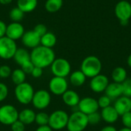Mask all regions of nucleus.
<instances>
[{"label": "nucleus", "mask_w": 131, "mask_h": 131, "mask_svg": "<svg viewBox=\"0 0 131 131\" xmlns=\"http://www.w3.org/2000/svg\"><path fill=\"white\" fill-rule=\"evenodd\" d=\"M13 58H14L15 61L20 66L21 64H23L24 63L31 60L30 53L26 49H25L23 48H17Z\"/></svg>", "instance_id": "obj_23"}, {"label": "nucleus", "mask_w": 131, "mask_h": 131, "mask_svg": "<svg viewBox=\"0 0 131 131\" xmlns=\"http://www.w3.org/2000/svg\"><path fill=\"white\" fill-rule=\"evenodd\" d=\"M69 115L62 110H58L49 115L48 126L55 130H60L67 127Z\"/></svg>", "instance_id": "obj_5"}, {"label": "nucleus", "mask_w": 131, "mask_h": 131, "mask_svg": "<svg viewBox=\"0 0 131 131\" xmlns=\"http://www.w3.org/2000/svg\"><path fill=\"white\" fill-rule=\"evenodd\" d=\"M105 95L109 97L111 100H116L118 97L123 96V88L122 84L112 82L109 83L105 91Z\"/></svg>", "instance_id": "obj_18"}, {"label": "nucleus", "mask_w": 131, "mask_h": 131, "mask_svg": "<svg viewBox=\"0 0 131 131\" xmlns=\"http://www.w3.org/2000/svg\"><path fill=\"white\" fill-rule=\"evenodd\" d=\"M88 116L79 111H74L68 118V131H84L88 126Z\"/></svg>", "instance_id": "obj_3"}, {"label": "nucleus", "mask_w": 131, "mask_h": 131, "mask_svg": "<svg viewBox=\"0 0 131 131\" xmlns=\"http://www.w3.org/2000/svg\"><path fill=\"white\" fill-rule=\"evenodd\" d=\"M12 2V0H0V4L5 5L10 4Z\"/></svg>", "instance_id": "obj_43"}, {"label": "nucleus", "mask_w": 131, "mask_h": 131, "mask_svg": "<svg viewBox=\"0 0 131 131\" xmlns=\"http://www.w3.org/2000/svg\"><path fill=\"white\" fill-rule=\"evenodd\" d=\"M100 131H117V130L116 127H114V126L107 125V126L104 127Z\"/></svg>", "instance_id": "obj_42"}, {"label": "nucleus", "mask_w": 131, "mask_h": 131, "mask_svg": "<svg viewBox=\"0 0 131 131\" xmlns=\"http://www.w3.org/2000/svg\"><path fill=\"white\" fill-rule=\"evenodd\" d=\"M127 65L129 66V68H131V54L128 56V58H127Z\"/></svg>", "instance_id": "obj_45"}, {"label": "nucleus", "mask_w": 131, "mask_h": 131, "mask_svg": "<svg viewBox=\"0 0 131 131\" xmlns=\"http://www.w3.org/2000/svg\"><path fill=\"white\" fill-rule=\"evenodd\" d=\"M51 70L54 76L66 78L71 74V66L70 62L63 58H55L51 64Z\"/></svg>", "instance_id": "obj_6"}, {"label": "nucleus", "mask_w": 131, "mask_h": 131, "mask_svg": "<svg viewBox=\"0 0 131 131\" xmlns=\"http://www.w3.org/2000/svg\"><path fill=\"white\" fill-rule=\"evenodd\" d=\"M101 119L104 122L109 124H114L118 121L120 117V115L118 114V113L112 105L101 109Z\"/></svg>", "instance_id": "obj_17"}, {"label": "nucleus", "mask_w": 131, "mask_h": 131, "mask_svg": "<svg viewBox=\"0 0 131 131\" xmlns=\"http://www.w3.org/2000/svg\"><path fill=\"white\" fill-rule=\"evenodd\" d=\"M123 96L131 97V78H127L125 81L122 83Z\"/></svg>", "instance_id": "obj_32"}, {"label": "nucleus", "mask_w": 131, "mask_h": 131, "mask_svg": "<svg viewBox=\"0 0 131 131\" xmlns=\"http://www.w3.org/2000/svg\"><path fill=\"white\" fill-rule=\"evenodd\" d=\"M49 121V115L45 112H39L36 114L35 122L38 126H45L48 125Z\"/></svg>", "instance_id": "obj_29"}, {"label": "nucleus", "mask_w": 131, "mask_h": 131, "mask_svg": "<svg viewBox=\"0 0 131 131\" xmlns=\"http://www.w3.org/2000/svg\"><path fill=\"white\" fill-rule=\"evenodd\" d=\"M24 33H25V28L23 25L19 22L12 21V23L7 25L5 36L15 41L19 38H21Z\"/></svg>", "instance_id": "obj_15"}, {"label": "nucleus", "mask_w": 131, "mask_h": 131, "mask_svg": "<svg viewBox=\"0 0 131 131\" xmlns=\"http://www.w3.org/2000/svg\"><path fill=\"white\" fill-rule=\"evenodd\" d=\"M51 97L50 93L46 90H38L35 92L31 103L35 108L38 110H44L51 104Z\"/></svg>", "instance_id": "obj_9"}, {"label": "nucleus", "mask_w": 131, "mask_h": 131, "mask_svg": "<svg viewBox=\"0 0 131 131\" xmlns=\"http://www.w3.org/2000/svg\"><path fill=\"white\" fill-rule=\"evenodd\" d=\"M121 117V122L124 125V127L131 129V111L123 114Z\"/></svg>", "instance_id": "obj_34"}, {"label": "nucleus", "mask_w": 131, "mask_h": 131, "mask_svg": "<svg viewBox=\"0 0 131 131\" xmlns=\"http://www.w3.org/2000/svg\"><path fill=\"white\" fill-rule=\"evenodd\" d=\"M35 91L33 87L28 82L16 85L15 88V96L16 100L24 105L31 103Z\"/></svg>", "instance_id": "obj_4"}, {"label": "nucleus", "mask_w": 131, "mask_h": 131, "mask_svg": "<svg viewBox=\"0 0 131 131\" xmlns=\"http://www.w3.org/2000/svg\"><path fill=\"white\" fill-rule=\"evenodd\" d=\"M19 112L12 104H5L0 107V123L4 125L11 126L18 120Z\"/></svg>", "instance_id": "obj_7"}, {"label": "nucleus", "mask_w": 131, "mask_h": 131, "mask_svg": "<svg viewBox=\"0 0 131 131\" xmlns=\"http://www.w3.org/2000/svg\"><path fill=\"white\" fill-rule=\"evenodd\" d=\"M24 12L18 7L13 8L9 12V18L13 22H19L24 17Z\"/></svg>", "instance_id": "obj_28"}, {"label": "nucleus", "mask_w": 131, "mask_h": 131, "mask_svg": "<svg viewBox=\"0 0 131 131\" xmlns=\"http://www.w3.org/2000/svg\"><path fill=\"white\" fill-rule=\"evenodd\" d=\"M12 69L8 65L4 64L0 66V78H8L11 77Z\"/></svg>", "instance_id": "obj_33"}, {"label": "nucleus", "mask_w": 131, "mask_h": 131, "mask_svg": "<svg viewBox=\"0 0 131 131\" xmlns=\"http://www.w3.org/2000/svg\"><path fill=\"white\" fill-rule=\"evenodd\" d=\"M35 68V65L33 64V63L30 61L24 63L23 64L21 65V69L27 74H31L33 69Z\"/></svg>", "instance_id": "obj_36"}, {"label": "nucleus", "mask_w": 131, "mask_h": 131, "mask_svg": "<svg viewBox=\"0 0 131 131\" xmlns=\"http://www.w3.org/2000/svg\"><path fill=\"white\" fill-rule=\"evenodd\" d=\"M21 39L22 44L25 47L33 49L38 47V45H40L41 37L33 30L25 31Z\"/></svg>", "instance_id": "obj_14"}, {"label": "nucleus", "mask_w": 131, "mask_h": 131, "mask_svg": "<svg viewBox=\"0 0 131 131\" xmlns=\"http://www.w3.org/2000/svg\"><path fill=\"white\" fill-rule=\"evenodd\" d=\"M30 57L31 61L35 67L44 69L51 66L55 59V54L52 48L40 45L32 49L30 53Z\"/></svg>", "instance_id": "obj_1"}, {"label": "nucleus", "mask_w": 131, "mask_h": 131, "mask_svg": "<svg viewBox=\"0 0 131 131\" xmlns=\"http://www.w3.org/2000/svg\"><path fill=\"white\" fill-rule=\"evenodd\" d=\"M102 70V63L101 60L94 56L90 55L86 57L81 62V71L87 78H92L101 74Z\"/></svg>", "instance_id": "obj_2"}, {"label": "nucleus", "mask_w": 131, "mask_h": 131, "mask_svg": "<svg viewBox=\"0 0 131 131\" xmlns=\"http://www.w3.org/2000/svg\"><path fill=\"white\" fill-rule=\"evenodd\" d=\"M114 107L120 116L131 111L130 98L126 96H121L115 100Z\"/></svg>", "instance_id": "obj_16"}, {"label": "nucleus", "mask_w": 131, "mask_h": 131, "mask_svg": "<svg viewBox=\"0 0 131 131\" xmlns=\"http://www.w3.org/2000/svg\"><path fill=\"white\" fill-rule=\"evenodd\" d=\"M111 78L114 82L122 84L127 78V72L124 68L117 67L112 71Z\"/></svg>", "instance_id": "obj_24"}, {"label": "nucleus", "mask_w": 131, "mask_h": 131, "mask_svg": "<svg viewBox=\"0 0 131 131\" xmlns=\"http://www.w3.org/2000/svg\"><path fill=\"white\" fill-rule=\"evenodd\" d=\"M117 131H131V129L127 128V127H123V128H121V130H119Z\"/></svg>", "instance_id": "obj_46"}, {"label": "nucleus", "mask_w": 131, "mask_h": 131, "mask_svg": "<svg viewBox=\"0 0 131 131\" xmlns=\"http://www.w3.org/2000/svg\"><path fill=\"white\" fill-rule=\"evenodd\" d=\"M48 87L51 93L56 96H62V94L68 90V83L66 78L54 76L49 81Z\"/></svg>", "instance_id": "obj_10"}, {"label": "nucleus", "mask_w": 131, "mask_h": 131, "mask_svg": "<svg viewBox=\"0 0 131 131\" xmlns=\"http://www.w3.org/2000/svg\"><path fill=\"white\" fill-rule=\"evenodd\" d=\"M98 109L97 100L91 97H86L81 99L78 105V110L86 115L98 111Z\"/></svg>", "instance_id": "obj_11"}, {"label": "nucleus", "mask_w": 131, "mask_h": 131, "mask_svg": "<svg viewBox=\"0 0 131 131\" xmlns=\"http://www.w3.org/2000/svg\"><path fill=\"white\" fill-rule=\"evenodd\" d=\"M33 31L35 32H36L40 37H41L42 35H44L45 33L48 32L47 31V27L43 24H38V25H35Z\"/></svg>", "instance_id": "obj_38"}, {"label": "nucleus", "mask_w": 131, "mask_h": 131, "mask_svg": "<svg viewBox=\"0 0 131 131\" xmlns=\"http://www.w3.org/2000/svg\"><path fill=\"white\" fill-rule=\"evenodd\" d=\"M88 116V124L94 126V125H97L101 121V113H99L98 111H96L94 113L90 114Z\"/></svg>", "instance_id": "obj_30"}, {"label": "nucleus", "mask_w": 131, "mask_h": 131, "mask_svg": "<svg viewBox=\"0 0 131 131\" xmlns=\"http://www.w3.org/2000/svg\"><path fill=\"white\" fill-rule=\"evenodd\" d=\"M17 45L15 41L4 36L0 38V58L5 60L13 58L14 54L17 50Z\"/></svg>", "instance_id": "obj_8"}, {"label": "nucleus", "mask_w": 131, "mask_h": 131, "mask_svg": "<svg viewBox=\"0 0 131 131\" xmlns=\"http://www.w3.org/2000/svg\"><path fill=\"white\" fill-rule=\"evenodd\" d=\"M115 15L120 21L130 20L131 18V4L125 0L120 1L114 8Z\"/></svg>", "instance_id": "obj_13"}, {"label": "nucleus", "mask_w": 131, "mask_h": 131, "mask_svg": "<svg viewBox=\"0 0 131 131\" xmlns=\"http://www.w3.org/2000/svg\"><path fill=\"white\" fill-rule=\"evenodd\" d=\"M57 42V38L52 32H47L41 37L40 45L47 48H52Z\"/></svg>", "instance_id": "obj_25"}, {"label": "nucleus", "mask_w": 131, "mask_h": 131, "mask_svg": "<svg viewBox=\"0 0 131 131\" xmlns=\"http://www.w3.org/2000/svg\"><path fill=\"white\" fill-rule=\"evenodd\" d=\"M8 94V88L6 84L0 82V102L6 99Z\"/></svg>", "instance_id": "obj_35"}, {"label": "nucleus", "mask_w": 131, "mask_h": 131, "mask_svg": "<svg viewBox=\"0 0 131 131\" xmlns=\"http://www.w3.org/2000/svg\"><path fill=\"white\" fill-rule=\"evenodd\" d=\"M62 100L63 102L71 107H76L78 105V103L81 100L79 94L73 91V90H67L62 94Z\"/></svg>", "instance_id": "obj_19"}, {"label": "nucleus", "mask_w": 131, "mask_h": 131, "mask_svg": "<svg viewBox=\"0 0 131 131\" xmlns=\"http://www.w3.org/2000/svg\"><path fill=\"white\" fill-rule=\"evenodd\" d=\"M36 114L30 108H25L21 111L18 114V120L25 125H28L35 122Z\"/></svg>", "instance_id": "obj_20"}, {"label": "nucleus", "mask_w": 131, "mask_h": 131, "mask_svg": "<svg viewBox=\"0 0 131 131\" xmlns=\"http://www.w3.org/2000/svg\"><path fill=\"white\" fill-rule=\"evenodd\" d=\"M11 129L12 131H25V125L19 120H17L11 125Z\"/></svg>", "instance_id": "obj_37"}, {"label": "nucleus", "mask_w": 131, "mask_h": 131, "mask_svg": "<svg viewBox=\"0 0 131 131\" xmlns=\"http://www.w3.org/2000/svg\"><path fill=\"white\" fill-rule=\"evenodd\" d=\"M86 79H87V77L81 70L74 71L70 74V77H69V81L71 84L74 87L82 86L85 83Z\"/></svg>", "instance_id": "obj_21"}, {"label": "nucleus", "mask_w": 131, "mask_h": 131, "mask_svg": "<svg viewBox=\"0 0 131 131\" xmlns=\"http://www.w3.org/2000/svg\"><path fill=\"white\" fill-rule=\"evenodd\" d=\"M110 81L108 78L102 74H100L92 78L90 81V88L94 93H102L104 92L107 87L108 86Z\"/></svg>", "instance_id": "obj_12"}, {"label": "nucleus", "mask_w": 131, "mask_h": 131, "mask_svg": "<svg viewBox=\"0 0 131 131\" xmlns=\"http://www.w3.org/2000/svg\"><path fill=\"white\" fill-rule=\"evenodd\" d=\"M38 5V0H17V7L24 13L33 12Z\"/></svg>", "instance_id": "obj_22"}, {"label": "nucleus", "mask_w": 131, "mask_h": 131, "mask_svg": "<svg viewBox=\"0 0 131 131\" xmlns=\"http://www.w3.org/2000/svg\"><path fill=\"white\" fill-rule=\"evenodd\" d=\"M63 5V0H47L45 4L46 11L49 13L58 12Z\"/></svg>", "instance_id": "obj_26"}, {"label": "nucleus", "mask_w": 131, "mask_h": 131, "mask_svg": "<svg viewBox=\"0 0 131 131\" xmlns=\"http://www.w3.org/2000/svg\"><path fill=\"white\" fill-rule=\"evenodd\" d=\"M111 102H112V100L109 97L105 95V94L103 95V96H101L98 98V100H97L99 108H101V109L111 106Z\"/></svg>", "instance_id": "obj_31"}, {"label": "nucleus", "mask_w": 131, "mask_h": 131, "mask_svg": "<svg viewBox=\"0 0 131 131\" xmlns=\"http://www.w3.org/2000/svg\"><path fill=\"white\" fill-rule=\"evenodd\" d=\"M31 74L35 78H39L43 74V68H41L35 66V68H34V69H33V71H32Z\"/></svg>", "instance_id": "obj_39"}, {"label": "nucleus", "mask_w": 131, "mask_h": 131, "mask_svg": "<svg viewBox=\"0 0 131 131\" xmlns=\"http://www.w3.org/2000/svg\"><path fill=\"white\" fill-rule=\"evenodd\" d=\"M6 28H7V25L6 24L0 20V38H2L4 36H5L6 35Z\"/></svg>", "instance_id": "obj_40"}, {"label": "nucleus", "mask_w": 131, "mask_h": 131, "mask_svg": "<svg viewBox=\"0 0 131 131\" xmlns=\"http://www.w3.org/2000/svg\"><path fill=\"white\" fill-rule=\"evenodd\" d=\"M130 101H131V97H130Z\"/></svg>", "instance_id": "obj_47"}, {"label": "nucleus", "mask_w": 131, "mask_h": 131, "mask_svg": "<svg viewBox=\"0 0 131 131\" xmlns=\"http://www.w3.org/2000/svg\"><path fill=\"white\" fill-rule=\"evenodd\" d=\"M35 131H52V129L48 125H45L38 126V127L35 130Z\"/></svg>", "instance_id": "obj_41"}, {"label": "nucleus", "mask_w": 131, "mask_h": 131, "mask_svg": "<svg viewBox=\"0 0 131 131\" xmlns=\"http://www.w3.org/2000/svg\"><path fill=\"white\" fill-rule=\"evenodd\" d=\"M120 22H121V25H123V26H126V25H128V23H129V20L120 21Z\"/></svg>", "instance_id": "obj_44"}, {"label": "nucleus", "mask_w": 131, "mask_h": 131, "mask_svg": "<svg viewBox=\"0 0 131 131\" xmlns=\"http://www.w3.org/2000/svg\"><path fill=\"white\" fill-rule=\"evenodd\" d=\"M11 79L12 81V82L18 85L20 84H22L24 82H25V79H26V74L21 69V68H17L15 69L11 74Z\"/></svg>", "instance_id": "obj_27"}]
</instances>
